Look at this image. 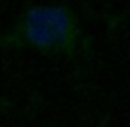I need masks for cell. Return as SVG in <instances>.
I'll return each instance as SVG.
<instances>
[{"mask_svg":"<svg viewBox=\"0 0 130 127\" xmlns=\"http://www.w3.org/2000/svg\"><path fill=\"white\" fill-rule=\"evenodd\" d=\"M73 23L69 13L57 7L34 9L20 25L21 37L34 48L46 52L62 50L69 45Z\"/></svg>","mask_w":130,"mask_h":127,"instance_id":"cell-1","label":"cell"}]
</instances>
